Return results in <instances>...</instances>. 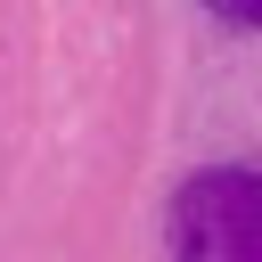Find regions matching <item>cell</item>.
I'll return each mask as SVG.
<instances>
[{
    "mask_svg": "<svg viewBox=\"0 0 262 262\" xmlns=\"http://www.w3.org/2000/svg\"><path fill=\"white\" fill-rule=\"evenodd\" d=\"M221 25H262V0H205Z\"/></svg>",
    "mask_w": 262,
    "mask_h": 262,
    "instance_id": "2",
    "label": "cell"
},
{
    "mask_svg": "<svg viewBox=\"0 0 262 262\" xmlns=\"http://www.w3.org/2000/svg\"><path fill=\"white\" fill-rule=\"evenodd\" d=\"M172 262H262V172H196L172 196Z\"/></svg>",
    "mask_w": 262,
    "mask_h": 262,
    "instance_id": "1",
    "label": "cell"
}]
</instances>
